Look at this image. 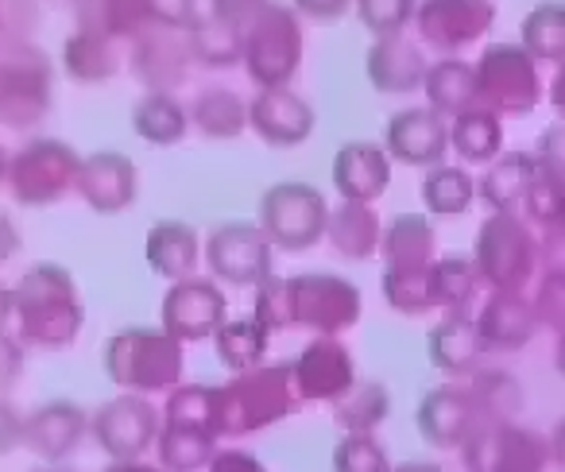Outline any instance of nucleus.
Wrapping results in <instances>:
<instances>
[{
    "label": "nucleus",
    "mask_w": 565,
    "mask_h": 472,
    "mask_svg": "<svg viewBox=\"0 0 565 472\" xmlns=\"http://www.w3.org/2000/svg\"><path fill=\"white\" fill-rule=\"evenodd\" d=\"M86 430H89V418L82 407H74V403H47V407L28 418L24 446L32 453L47 457V461H58V457H66L78 446Z\"/></svg>",
    "instance_id": "nucleus-27"
},
{
    "label": "nucleus",
    "mask_w": 565,
    "mask_h": 472,
    "mask_svg": "<svg viewBox=\"0 0 565 472\" xmlns=\"http://www.w3.org/2000/svg\"><path fill=\"white\" fill-rule=\"evenodd\" d=\"M426 279H430L434 310H441V314H469L472 299L484 291L477 260H469V256H438L426 268Z\"/></svg>",
    "instance_id": "nucleus-31"
},
{
    "label": "nucleus",
    "mask_w": 565,
    "mask_h": 472,
    "mask_svg": "<svg viewBox=\"0 0 565 472\" xmlns=\"http://www.w3.org/2000/svg\"><path fill=\"white\" fill-rule=\"evenodd\" d=\"M392 453L376 433H345L333 449V472H392Z\"/></svg>",
    "instance_id": "nucleus-43"
},
{
    "label": "nucleus",
    "mask_w": 565,
    "mask_h": 472,
    "mask_svg": "<svg viewBox=\"0 0 565 472\" xmlns=\"http://www.w3.org/2000/svg\"><path fill=\"white\" fill-rule=\"evenodd\" d=\"M12 314H17V291H4V287H0V333H4Z\"/></svg>",
    "instance_id": "nucleus-58"
},
{
    "label": "nucleus",
    "mask_w": 565,
    "mask_h": 472,
    "mask_svg": "<svg viewBox=\"0 0 565 472\" xmlns=\"http://www.w3.org/2000/svg\"><path fill=\"white\" fill-rule=\"evenodd\" d=\"M326 240L338 256L345 260H372L380 256L384 245V225H380L376 205L364 202H341L330 210V225H326Z\"/></svg>",
    "instance_id": "nucleus-26"
},
{
    "label": "nucleus",
    "mask_w": 565,
    "mask_h": 472,
    "mask_svg": "<svg viewBox=\"0 0 565 472\" xmlns=\"http://www.w3.org/2000/svg\"><path fill=\"white\" fill-rule=\"evenodd\" d=\"M198 256H202V245H198V233L182 221H159L148 233V264L156 276L171 279H190L198 268Z\"/></svg>",
    "instance_id": "nucleus-30"
},
{
    "label": "nucleus",
    "mask_w": 565,
    "mask_h": 472,
    "mask_svg": "<svg viewBox=\"0 0 565 472\" xmlns=\"http://www.w3.org/2000/svg\"><path fill=\"white\" fill-rule=\"evenodd\" d=\"M132 128L140 140H148L151 148H171L190 132V109H182L174 101V94H156L151 89L132 112Z\"/></svg>",
    "instance_id": "nucleus-38"
},
{
    "label": "nucleus",
    "mask_w": 565,
    "mask_h": 472,
    "mask_svg": "<svg viewBox=\"0 0 565 472\" xmlns=\"http://www.w3.org/2000/svg\"><path fill=\"white\" fill-rule=\"evenodd\" d=\"M426 105L434 112H441L446 120L461 117L465 109L477 105V66L461 55H441L438 63H430L423 82Z\"/></svg>",
    "instance_id": "nucleus-28"
},
{
    "label": "nucleus",
    "mask_w": 565,
    "mask_h": 472,
    "mask_svg": "<svg viewBox=\"0 0 565 472\" xmlns=\"http://www.w3.org/2000/svg\"><path fill=\"white\" fill-rule=\"evenodd\" d=\"M156 449H159V469L163 472H202V469H210V461L217 457V433L202 430V426L163 418Z\"/></svg>",
    "instance_id": "nucleus-32"
},
{
    "label": "nucleus",
    "mask_w": 565,
    "mask_h": 472,
    "mask_svg": "<svg viewBox=\"0 0 565 472\" xmlns=\"http://www.w3.org/2000/svg\"><path fill=\"white\" fill-rule=\"evenodd\" d=\"M17 372H20V348L0 333V384L17 379Z\"/></svg>",
    "instance_id": "nucleus-54"
},
{
    "label": "nucleus",
    "mask_w": 565,
    "mask_h": 472,
    "mask_svg": "<svg viewBox=\"0 0 565 472\" xmlns=\"http://www.w3.org/2000/svg\"><path fill=\"white\" fill-rule=\"evenodd\" d=\"M477 197V179L461 163H438L423 179V202L434 217H461Z\"/></svg>",
    "instance_id": "nucleus-40"
},
{
    "label": "nucleus",
    "mask_w": 565,
    "mask_h": 472,
    "mask_svg": "<svg viewBox=\"0 0 565 472\" xmlns=\"http://www.w3.org/2000/svg\"><path fill=\"white\" fill-rule=\"evenodd\" d=\"M384 268L395 271H426L438 260V233L426 213H399L384 225Z\"/></svg>",
    "instance_id": "nucleus-25"
},
{
    "label": "nucleus",
    "mask_w": 565,
    "mask_h": 472,
    "mask_svg": "<svg viewBox=\"0 0 565 472\" xmlns=\"http://www.w3.org/2000/svg\"><path fill=\"white\" fill-rule=\"evenodd\" d=\"M205 472H267V469H264V461H256V457L244 453V449H217V457H213Z\"/></svg>",
    "instance_id": "nucleus-51"
},
{
    "label": "nucleus",
    "mask_w": 565,
    "mask_h": 472,
    "mask_svg": "<svg viewBox=\"0 0 565 472\" xmlns=\"http://www.w3.org/2000/svg\"><path fill=\"white\" fill-rule=\"evenodd\" d=\"M190 43L174 40V35H151V40L140 43L136 51V74L148 82L156 94H171L174 86H182L190 71Z\"/></svg>",
    "instance_id": "nucleus-36"
},
{
    "label": "nucleus",
    "mask_w": 565,
    "mask_h": 472,
    "mask_svg": "<svg viewBox=\"0 0 565 472\" xmlns=\"http://www.w3.org/2000/svg\"><path fill=\"white\" fill-rule=\"evenodd\" d=\"M364 71H369L372 89L387 97H407L415 89H423L426 71H430V58H426V47L418 40L403 35H387V40H376L364 58Z\"/></svg>",
    "instance_id": "nucleus-19"
},
{
    "label": "nucleus",
    "mask_w": 565,
    "mask_h": 472,
    "mask_svg": "<svg viewBox=\"0 0 565 472\" xmlns=\"http://www.w3.org/2000/svg\"><path fill=\"white\" fill-rule=\"evenodd\" d=\"M109 472H163V469H151V464H143V461H113Z\"/></svg>",
    "instance_id": "nucleus-60"
},
{
    "label": "nucleus",
    "mask_w": 565,
    "mask_h": 472,
    "mask_svg": "<svg viewBox=\"0 0 565 472\" xmlns=\"http://www.w3.org/2000/svg\"><path fill=\"white\" fill-rule=\"evenodd\" d=\"M89 426H94L97 446H102L113 461H140L159 441L163 415H159V407L148 395L125 391L105 403V407L89 418Z\"/></svg>",
    "instance_id": "nucleus-11"
},
{
    "label": "nucleus",
    "mask_w": 565,
    "mask_h": 472,
    "mask_svg": "<svg viewBox=\"0 0 565 472\" xmlns=\"http://www.w3.org/2000/svg\"><path fill=\"white\" fill-rule=\"evenodd\" d=\"M78 167H82L78 159H74L71 151L58 148L55 140H40L28 151H20L17 163L9 167V174H12V182H17L20 197H28L32 182H40L32 202H47V197H58L66 186L78 182Z\"/></svg>",
    "instance_id": "nucleus-24"
},
{
    "label": "nucleus",
    "mask_w": 565,
    "mask_h": 472,
    "mask_svg": "<svg viewBox=\"0 0 565 472\" xmlns=\"http://www.w3.org/2000/svg\"><path fill=\"white\" fill-rule=\"evenodd\" d=\"M546 97H550V105L557 109V117L565 120V63L554 71V78H550V86H546Z\"/></svg>",
    "instance_id": "nucleus-56"
},
{
    "label": "nucleus",
    "mask_w": 565,
    "mask_h": 472,
    "mask_svg": "<svg viewBox=\"0 0 565 472\" xmlns=\"http://www.w3.org/2000/svg\"><path fill=\"white\" fill-rule=\"evenodd\" d=\"M66 63L78 78L94 82V78H109L117 71V51L102 40V35H78L66 51Z\"/></svg>",
    "instance_id": "nucleus-46"
},
{
    "label": "nucleus",
    "mask_w": 565,
    "mask_h": 472,
    "mask_svg": "<svg viewBox=\"0 0 565 472\" xmlns=\"http://www.w3.org/2000/svg\"><path fill=\"white\" fill-rule=\"evenodd\" d=\"M318 117L302 94L291 86L259 89V97L248 105V128L271 148H299L310 140Z\"/></svg>",
    "instance_id": "nucleus-17"
},
{
    "label": "nucleus",
    "mask_w": 565,
    "mask_h": 472,
    "mask_svg": "<svg viewBox=\"0 0 565 472\" xmlns=\"http://www.w3.org/2000/svg\"><path fill=\"white\" fill-rule=\"evenodd\" d=\"M384 299L395 314L403 318H423L434 310V299H430V279L426 271H395V268H384Z\"/></svg>",
    "instance_id": "nucleus-42"
},
{
    "label": "nucleus",
    "mask_w": 565,
    "mask_h": 472,
    "mask_svg": "<svg viewBox=\"0 0 565 472\" xmlns=\"http://www.w3.org/2000/svg\"><path fill=\"white\" fill-rule=\"evenodd\" d=\"M562 210H565V179L542 167L539 182H534L523 202V217L531 221L534 228H546V225H557Z\"/></svg>",
    "instance_id": "nucleus-45"
},
{
    "label": "nucleus",
    "mask_w": 565,
    "mask_h": 472,
    "mask_svg": "<svg viewBox=\"0 0 565 472\" xmlns=\"http://www.w3.org/2000/svg\"><path fill=\"white\" fill-rule=\"evenodd\" d=\"M353 9L356 20L372 32V40H387L415 24L418 0H353Z\"/></svg>",
    "instance_id": "nucleus-44"
},
{
    "label": "nucleus",
    "mask_w": 565,
    "mask_h": 472,
    "mask_svg": "<svg viewBox=\"0 0 565 472\" xmlns=\"http://www.w3.org/2000/svg\"><path fill=\"white\" fill-rule=\"evenodd\" d=\"M519 47L534 58V63H565V4L562 0H546L539 9H531L519 28Z\"/></svg>",
    "instance_id": "nucleus-37"
},
{
    "label": "nucleus",
    "mask_w": 565,
    "mask_h": 472,
    "mask_svg": "<svg viewBox=\"0 0 565 472\" xmlns=\"http://www.w3.org/2000/svg\"><path fill=\"white\" fill-rule=\"evenodd\" d=\"M392 472H441V464H434V461H407V464H395Z\"/></svg>",
    "instance_id": "nucleus-59"
},
{
    "label": "nucleus",
    "mask_w": 565,
    "mask_h": 472,
    "mask_svg": "<svg viewBox=\"0 0 565 472\" xmlns=\"http://www.w3.org/2000/svg\"><path fill=\"white\" fill-rule=\"evenodd\" d=\"M151 20L167 28H194V0H148Z\"/></svg>",
    "instance_id": "nucleus-49"
},
{
    "label": "nucleus",
    "mask_w": 565,
    "mask_h": 472,
    "mask_svg": "<svg viewBox=\"0 0 565 472\" xmlns=\"http://www.w3.org/2000/svg\"><path fill=\"white\" fill-rule=\"evenodd\" d=\"M302 403H338L356 384V361L341 337H315L291 364Z\"/></svg>",
    "instance_id": "nucleus-16"
},
{
    "label": "nucleus",
    "mask_w": 565,
    "mask_h": 472,
    "mask_svg": "<svg viewBox=\"0 0 565 472\" xmlns=\"http://www.w3.org/2000/svg\"><path fill=\"white\" fill-rule=\"evenodd\" d=\"M213 345H217V356L233 372H252L264 364L267 345H271V330H267L256 314H248V318H236V322L221 325V330L213 333Z\"/></svg>",
    "instance_id": "nucleus-39"
},
{
    "label": "nucleus",
    "mask_w": 565,
    "mask_h": 472,
    "mask_svg": "<svg viewBox=\"0 0 565 472\" xmlns=\"http://www.w3.org/2000/svg\"><path fill=\"white\" fill-rule=\"evenodd\" d=\"M426 348H430L434 368L454 379L477 376L488 364V356H492V348H488L484 333H480L472 314H441V322L426 337Z\"/></svg>",
    "instance_id": "nucleus-20"
},
{
    "label": "nucleus",
    "mask_w": 565,
    "mask_h": 472,
    "mask_svg": "<svg viewBox=\"0 0 565 472\" xmlns=\"http://www.w3.org/2000/svg\"><path fill=\"white\" fill-rule=\"evenodd\" d=\"M28 418H20V410L12 403L0 399V453H9L12 446H24Z\"/></svg>",
    "instance_id": "nucleus-50"
},
{
    "label": "nucleus",
    "mask_w": 565,
    "mask_h": 472,
    "mask_svg": "<svg viewBox=\"0 0 565 472\" xmlns=\"http://www.w3.org/2000/svg\"><path fill=\"white\" fill-rule=\"evenodd\" d=\"M395 159L387 155L384 143L376 140H353L333 155V186L341 202H380L392 186Z\"/></svg>",
    "instance_id": "nucleus-18"
},
{
    "label": "nucleus",
    "mask_w": 565,
    "mask_h": 472,
    "mask_svg": "<svg viewBox=\"0 0 565 472\" xmlns=\"http://www.w3.org/2000/svg\"><path fill=\"white\" fill-rule=\"evenodd\" d=\"M0 171H9V159H4V151H0Z\"/></svg>",
    "instance_id": "nucleus-62"
},
{
    "label": "nucleus",
    "mask_w": 565,
    "mask_h": 472,
    "mask_svg": "<svg viewBox=\"0 0 565 472\" xmlns=\"http://www.w3.org/2000/svg\"><path fill=\"white\" fill-rule=\"evenodd\" d=\"M472 260L488 291H526L539 279V228L523 213H488Z\"/></svg>",
    "instance_id": "nucleus-1"
},
{
    "label": "nucleus",
    "mask_w": 565,
    "mask_h": 472,
    "mask_svg": "<svg viewBox=\"0 0 565 472\" xmlns=\"http://www.w3.org/2000/svg\"><path fill=\"white\" fill-rule=\"evenodd\" d=\"M557 225H562V228H565V210H562V217H557Z\"/></svg>",
    "instance_id": "nucleus-63"
},
{
    "label": "nucleus",
    "mask_w": 565,
    "mask_h": 472,
    "mask_svg": "<svg viewBox=\"0 0 565 472\" xmlns=\"http://www.w3.org/2000/svg\"><path fill=\"white\" fill-rule=\"evenodd\" d=\"M492 0H423L415 12L418 43L441 55H461L492 32Z\"/></svg>",
    "instance_id": "nucleus-12"
},
{
    "label": "nucleus",
    "mask_w": 565,
    "mask_h": 472,
    "mask_svg": "<svg viewBox=\"0 0 565 472\" xmlns=\"http://www.w3.org/2000/svg\"><path fill=\"white\" fill-rule=\"evenodd\" d=\"M546 271H565V228L546 225L539 228V276Z\"/></svg>",
    "instance_id": "nucleus-48"
},
{
    "label": "nucleus",
    "mask_w": 565,
    "mask_h": 472,
    "mask_svg": "<svg viewBox=\"0 0 565 472\" xmlns=\"http://www.w3.org/2000/svg\"><path fill=\"white\" fill-rule=\"evenodd\" d=\"M333 407V422L345 433H376L392 418V391L380 379H356Z\"/></svg>",
    "instance_id": "nucleus-34"
},
{
    "label": "nucleus",
    "mask_w": 565,
    "mask_h": 472,
    "mask_svg": "<svg viewBox=\"0 0 565 472\" xmlns=\"http://www.w3.org/2000/svg\"><path fill=\"white\" fill-rule=\"evenodd\" d=\"M17 314L20 325H24V337L40 341L47 348L74 341L82 325L78 291H74V283L55 264H43V268L28 271L24 283L17 287Z\"/></svg>",
    "instance_id": "nucleus-5"
},
{
    "label": "nucleus",
    "mask_w": 565,
    "mask_h": 472,
    "mask_svg": "<svg viewBox=\"0 0 565 472\" xmlns=\"http://www.w3.org/2000/svg\"><path fill=\"white\" fill-rule=\"evenodd\" d=\"M465 472H546L554 464L550 438L523 422H488L465 441Z\"/></svg>",
    "instance_id": "nucleus-8"
},
{
    "label": "nucleus",
    "mask_w": 565,
    "mask_h": 472,
    "mask_svg": "<svg viewBox=\"0 0 565 472\" xmlns=\"http://www.w3.org/2000/svg\"><path fill=\"white\" fill-rule=\"evenodd\" d=\"M550 457H554V464L565 472V422H557L554 433H550Z\"/></svg>",
    "instance_id": "nucleus-57"
},
{
    "label": "nucleus",
    "mask_w": 565,
    "mask_h": 472,
    "mask_svg": "<svg viewBox=\"0 0 565 472\" xmlns=\"http://www.w3.org/2000/svg\"><path fill=\"white\" fill-rule=\"evenodd\" d=\"M302 403L295 387L291 364H259L252 372H236L228 387H221V430L252 433L282 422Z\"/></svg>",
    "instance_id": "nucleus-2"
},
{
    "label": "nucleus",
    "mask_w": 565,
    "mask_h": 472,
    "mask_svg": "<svg viewBox=\"0 0 565 472\" xmlns=\"http://www.w3.org/2000/svg\"><path fill=\"white\" fill-rule=\"evenodd\" d=\"M225 325V291L217 279L190 276L167 291L163 299V330L174 341L190 345V341H205Z\"/></svg>",
    "instance_id": "nucleus-14"
},
{
    "label": "nucleus",
    "mask_w": 565,
    "mask_h": 472,
    "mask_svg": "<svg viewBox=\"0 0 565 472\" xmlns=\"http://www.w3.org/2000/svg\"><path fill=\"white\" fill-rule=\"evenodd\" d=\"M20 248V236H17V225H12L4 213H0V264L9 260V256H17Z\"/></svg>",
    "instance_id": "nucleus-55"
},
{
    "label": "nucleus",
    "mask_w": 565,
    "mask_h": 472,
    "mask_svg": "<svg viewBox=\"0 0 565 472\" xmlns=\"http://www.w3.org/2000/svg\"><path fill=\"white\" fill-rule=\"evenodd\" d=\"M484 426L477 403H472L465 379L441 384L434 391H426V399L418 403V433L430 449L441 453H461L465 441Z\"/></svg>",
    "instance_id": "nucleus-13"
},
{
    "label": "nucleus",
    "mask_w": 565,
    "mask_h": 472,
    "mask_svg": "<svg viewBox=\"0 0 565 472\" xmlns=\"http://www.w3.org/2000/svg\"><path fill=\"white\" fill-rule=\"evenodd\" d=\"M554 368H557V376H565V333H557V341H554Z\"/></svg>",
    "instance_id": "nucleus-61"
},
{
    "label": "nucleus",
    "mask_w": 565,
    "mask_h": 472,
    "mask_svg": "<svg viewBox=\"0 0 565 472\" xmlns=\"http://www.w3.org/2000/svg\"><path fill=\"white\" fill-rule=\"evenodd\" d=\"M244 66L259 82V89L287 86L302 63V28L287 4L264 0L241 28Z\"/></svg>",
    "instance_id": "nucleus-3"
},
{
    "label": "nucleus",
    "mask_w": 565,
    "mask_h": 472,
    "mask_svg": "<svg viewBox=\"0 0 565 472\" xmlns=\"http://www.w3.org/2000/svg\"><path fill=\"white\" fill-rule=\"evenodd\" d=\"M477 105L495 117H526L546 97L539 63L519 43H492L480 51L477 63Z\"/></svg>",
    "instance_id": "nucleus-6"
},
{
    "label": "nucleus",
    "mask_w": 565,
    "mask_h": 472,
    "mask_svg": "<svg viewBox=\"0 0 565 472\" xmlns=\"http://www.w3.org/2000/svg\"><path fill=\"white\" fill-rule=\"evenodd\" d=\"M190 43V58L210 71H225V66H236L244 63V43H241V28L228 24V20H194L186 35Z\"/></svg>",
    "instance_id": "nucleus-41"
},
{
    "label": "nucleus",
    "mask_w": 565,
    "mask_h": 472,
    "mask_svg": "<svg viewBox=\"0 0 565 472\" xmlns=\"http://www.w3.org/2000/svg\"><path fill=\"white\" fill-rule=\"evenodd\" d=\"M291 314L295 325L315 330L318 337H341L364 314L361 287L341 276H295L291 279Z\"/></svg>",
    "instance_id": "nucleus-10"
},
{
    "label": "nucleus",
    "mask_w": 565,
    "mask_h": 472,
    "mask_svg": "<svg viewBox=\"0 0 565 472\" xmlns=\"http://www.w3.org/2000/svg\"><path fill=\"white\" fill-rule=\"evenodd\" d=\"M82 197L89 202V210L97 213H120L136 202V190H140V174L136 163L117 151H102V155H89L78 167V182H74Z\"/></svg>",
    "instance_id": "nucleus-22"
},
{
    "label": "nucleus",
    "mask_w": 565,
    "mask_h": 472,
    "mask_svg": "<svg viewBox=\"0 0 565 472\" xmlns=\"http://www.w3.org/2000/svg\"><path fill=\"white\" fill-rule=\"evenodd\" d=\"M205 264L213 279L228 287H259L275 276V245L267 233L248 221L217 225L205 240Z\"/></svg>",
    "instance_id": "nucleus-9"
},
{
    "label": "nucleus",
    "mask_w": 565,
    "mask_h": 472,
    "mask_svg": "<svg viewBox=\"0 0 565 472\" xmlns=\"http://www.w3.org/2000/svg\"><path fill=\"white\" fill-rule=\"evenodd\" d=\"M534 314H539L542 330L565 333V271H546L539 276V287L531 294Z\"/></svg>",
    "instance_id": "nucleus-47"
},
{
    "label": "nucleus",
    "mask_w": 565,
    "mask_h": 472,
    "mask_svg": "<svg viewBox=\"0 0 565 472\" xmlns=\"http://www.w3.org/2000/svg\"><path fill=\"white\" fill-rule=\"evenodd\" d=\"M384 148L395 163L403 167H430L446 163L449 148V120L441 112H434L430 105H411V109H399L392 120H387V136Z\"/></svg>",
    "instance_id": "nucleus-15"
},
{
    "label": "nucleus",
    "mask_w": 565,
    "mask_h": 472,
    "mask_svg": "<svg viewBox=\"0 0 565 472\" xmlns=\"http://www.w3.org/2000/svg\"><path fill=\"white\" fill-rule=\"evenodd\" d=\"M542 174V159L534 151H503L477 179V197L492 213H523V202Z\"/></svg>",
    "instance_id": "nucleus-23"
},
{
    "label": "nucleus",
    "mask_w": 565,
    "mask_h": 472,
    "mask_svg": "<svg viewBox=\"0 0 565 472\" xmlns=\"http://www.w3.org/2000/svg\"><path fill=\"white\" fill-rule=\"evenodd\" d=\"M449 148L461 159V167H488L503 155V117H495L484 105H472L449 120Z\"/></svg>",
    "instance_id": "nucleus-29"
},
{
    "label": "nucleus",
    "mask_w": 565,
    "mask_h": 472,
    "mask_svg": "<svg viewBox=\"0 0 565 472\" xmlns=\"http://www.w3.org/2000/svg\"><path fill=\"white\" fill-rule=\"evenodd\" d=\"M330 210L333 205L326 202V194L310 182H279L259 197L256 225L279 253H307L318 240H326Z\"/></svg>",
    "instance_id": "nucleus-7"
},
{
    "label": "nucleus",
    "mask_w": 565,
    "mask_h": 472,
    "mask_svg": "<svg viewBox=\"0 0 565 472\" xmlns=\"http://www.w3.org/2000/svg\"><path fill=\"white\" fill-rule=\"evenodd\" d=\"M264 0H213V17L217 20H228V24L244 28V20L252 17V12L259 9Z\"/></svg>",
    "instance_id": "nucleus-53"
},
{
    "label": "nucleus",
    "mask_w": 565,
    "mask_h": 472,
    "mask_svg": "<svg viewBox=\"0 0 565 472\" xmlns=\"http://www.w3.org/2000/svg\"><path fill=\"white\" fill-rule=\"evenodd\" d=\"M105 368L125 391H174L182 376V341L167 330H125L109 341Z\"/></svg>",
    "instance_id": "nucleus-4"
},
{
    "label": "nucleus",
    "mask_w": 565,
    "mask_h": 472,
    "mask_svg": "<svg viewBox=\"0 0 565 472\" xmlns=\"http://www.w3.org/2000/svg\"><path fill=\"white\" fill-rule=\"evenodd\" d=\"M477 325L492 353H519L542 330L526 291H492L484 299V307H480Z\"/></svg>",
    "instance_id": "nucleus-21"
},
{
    "label": "nucleus",
    "mask_w": 565,
    "mask_h": 472,
    "mask_svg": "<svg viewBox=\"0 0 565 472\" xmlns=\"http://www.w3.org/2000/svg\"><path fill=\"white\" fill-rule=\"evenodd\" d=\"M349 4H353V0H295V12H302V17L330 24V20H341V17H345Z\"/></svg>",
    "instance_id": "nucleus-52"
},
{
    "label": "nucleus",
    "mask_w": 565,
    "mask_h": 472,
    "mask_svg": "<svg viewBox=\"0 0 565 472\" xmlns=\"http://www.w3.org/2000/svg\"><path fill=\"white\" fill-rule=\"evenodd\" d=\"M190 125L210 140H236L248 128V101L236 89L210 86L190 105Z\"/></svg>",
    "instance_id": "nucleus-33"
},
{
    "label": "nucleus",
    "mask_w": 565,
    "mask_h": 472,
    "mask_svg": "<svg viewBox=\"0 0 565 472\" xmlns=\"http://www.w3.org/2000/svg\"><path fill=\"white\" fill-rule=\"evenodd\" d=\"M465 387H469V395H472V403H477L484 426L488 422H519V415H523L526 395H523V384H519L511 372L484 364L477 376L465 379Z\"/></svg>",
    "instance_id": "nucleus-35"
}]
</instances>
